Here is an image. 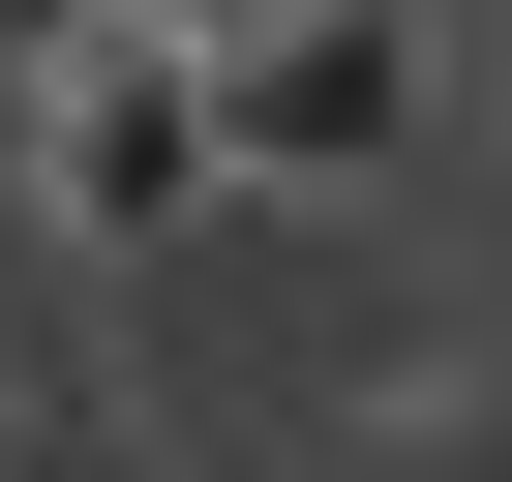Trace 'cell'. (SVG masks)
<instances>
[{
  "label": "cell",
  "mask_w": 512,
  "mask_h": 482,
  "mask_svg": "<svg viewBox=\"0 0 512 482\" xmlns=\"http://www.w3.org/2000/svg\"><path fill=\"white\" fill-rule=\"evenodd\" d=\"M452 452H482V482H512V392H482V422H452Z\"/></svg>",
  "instance_id": "cell-6"
},
{
  "label": "cell",
  "mask_w": 512,
  "mask_h": 482,
  "mask_svg": "<svg viewBox=\"0 0 512 482\" xmlns=\"http://www.w3.org/2000/svg\"><path fill=\"white\" fill-rule=\"evenodd\" d=\"M121 31H181V61H211V31H241V0H121Z\"/></svg>",
  "instance_id": "cell-5"
},
{
  "label": "cell",
  "mask_w": 512,
  "mask_h": 482,
  "mask_svg": "<svg viewBox=\"0 0 512 482\" xmlns=\"http://www.w3.org/2000/svg\"><path fill=\"white\" fill-rule=\"evenodd\" d=\"M0 482H151V452H121L91 392H0Z\"/></svg>",
  "instance_id": "cell-3"
},
{
  "label": "cell",
  "mask_w": 512,
  "mask_h": 482,
  "mask_svg": "<svg viewBox=\"0 0 512 482\" xmlns=\"http://www.w3.org/2000/svg\"><path fill=\"white\" fill-rule=\"evenodd\" d=\"M0 181H31V241H91V272H151V241L211 211V61L181 31H91L0 91Z\"/></svg>",
  "instance_id": "cell-2"
},
{
  "label": "cell",
  "mask_w": 512,
  "mask_h": 482,
  "mask_svg": "<svg viewBox=\"0 0 512 482\" xmlns=\"http://www.w3.org/2000/svg\"><path fill=\"white\" fill-rule=\"evenodd\" d=\"M91 31H121V0H0V91H31V61H91Z\"/></svg>",
  "instance_id": "cell-4"
},
{
  "label": "cell",
  "mask_w": 512,
  "mask_h": 482,
  "mask_svg": "<svg viewBox=\"0 0 512 482\" xmlns=\"http://www.w3.org/2000/svg\"><path fill=\"white\" fill-rule=\"evenodd\" d=\"M422 0H241L211 31V181H272V211H332V181H392L422 151Z\"/></svg>",
  "instance_id": "cell-1"
}]
</instances>
